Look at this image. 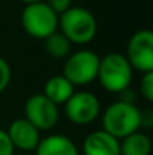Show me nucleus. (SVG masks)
<instances>
[{"label":"nucleus","instance_id":"9","mask_svg":"<svg viewBox=\"0 0 153 155\" xmlns=\"http://www.w3.org/2000/svg\"><path fill=\"white\" fill-rule=\"evenodd\" d=\"M8 137L14 146V149H20V151H35L41 136H39V130L35 128L26 117H18L15 119L9 128H8Z\"/></svg>","mask_w":153,"mask_h":155},{"label":"nucleus","instance_id":"5","mask_svg":"<svg viewBox=\"0 0 153 155\" xmlns=\"http://www.w3.org/2000/svg\"><path fill=\"white\" fill-rule=\"evenodd\" d=\"M99 56L92 50H78L71 53L63 65V77L72 86H86L96 80L99 68Z\"/></svg>","mask_w":153,"mask_h":155},{"label":"nucleus","instance_id":"20","mask_svg":"<svg viewBox=\"0 0 153 155\" xmlns=\"http://www.w3.org/2000/svg\"><path fill=\"white\" fill-rule=\"evenodd\" d=\"M119 95H120V101L135 104V94L131 91V87H126V89H125V91H122Z\"/></svg>","mask_w":153,"mask_h":155},{"label":"nucleus","instance_id":"16","mask_svg":"<svg viewBox=\"0 0 153 155\" xmlns=\"http://www.w3.org/2000/svg\"><path fill=\"white\" fill-rule=\"evenodd\" d=\"M11 78H12L11 66H9V63L0 56V94L9 86Z\"/></svg>","mask_w":153,"mask_h":155},{"label":"nucleus","instance_id":"18","mask_svg":"<svg viewBox=\"0 0 153 155\" xmlns=\"http://www.w3.org/2000/svg\"><path fill=\"white\" fill-rule=\"evenodd\" d=\"M14 146L8 137V133L0 128V155H14Z\"/></svg>","mask_w":153,"mask_h":155},{"label":"nucleus","instance_id":"4","mask_svg":"<svg viewBox=\"0 0 153 155\" xmlns=\"http://www.w3.org/2000/svg\"><path fill=\"white\" fill-rule=\"evenodd\" d=\"M21 24L27 35L45 39L59 29V15L45 2L26 5L21 14Z\"/></svg>","mask_w":153,"mask_h":155},{"label":"nucleus","instance_id":"10","mask_svg":"<svg viewBox=\"0 0 153 155\" xmlns=\"http://www.w3.org/2000/svg\"><path fill=\"white\" fill-rule=\"evenodd\" d=\"M84 155H120V140L104 130L92 131L83 143Z\"/></svg>","mask_w":153,"mask_h":155},{"label":"nucleus","instance_id":"6","mask_svg":"<svg viewBox=\"0 0 153 155\" xmlns=\"http://www.w3.org/2000/svg\"><path fill=\"white\" fill-rule=\"evenodd\" d=\"M24 117L39 131H50L59 122V105L44 94H35L29 97L24 104Z\"/></svg>","mask_w":153,"mask_h":155},{"label":"nucleus","instance_id":"1","mask_svg":"<svg viewBox=\"0 0 153 155\" xmlns=\"http://www.w3.org/2000/svg\"><path fill=\"white\" fill-rule=\"evenodd\" d=\"M59 32L71 44L84 45L95 39L98 32V21L95 15L81 6H71L59 15Z\"/></svg>","mask_w":153,"mask_h":155},{"label":"nucleus","instance_id":"15","mask_svg":"<svg viewBox=\"0 0 153 155\" xmlns=\"http://www.w3.org/2000/svg\"><path fill=\"white\" fill-rule=\"evenodd\" d=\"M140 92L146 101L149 103L153 101V71L143 74L140 81Z\"/></svg>","mask_w":153,"mask_h":155},{"label":"nucleus","instance_id":"7","mask_svg":"<svg viewBox=\"0 0 153 155\" xmlns=\"http://www.w3.org/2000/svg\"><path fill=\"white\" fill-rule=\"evenodd\" d=\"M129 65L132 69L140 72L153 71V32L149 29H143L135 32L126 45V54Z\"/></svg>","mask_w":153,"mask_h":155},{"label":"nucleus","instance_id":"19","mask_svg":"<svg viewBox=\"0 0 153 155\" xmlns=\"http://www.w3.org/2000/svg\"><path fill=\"white\" fill-rule=\"evenodd\" d=\"M153 125V111L150 108H144L140 113V128H152Z\"/></svg>","mask_w":153,"mask_h":155},{"label":"nucleus","instance_id":"8","mask_svg":"<svg viewBox=\"0 0 153 155\" xmlns=\"http://www.w3.org/2000/svg\"><path fill=\"white\" fill-rule=\"evenodd\" d=\"M101 113V103L98 97L89 91L74 92L65 103V114L75 125H89Z\"/></svg>","mask_w":153,"mask_h":155},{"label":"nucleus","instance_id":"3","mask_svg":"<svg viewBox=\"0 0 153 155\" xmlns=\"http://www.w3.org/2000/svg\"><path fill=\"white\" fill-rule=\"evenodd\" d=\"M132 74L134 69L129 65L125 54L108 53L99 59L96 80L107 92L120 94L122 91L131 86Z\"/></svg>","mask_w":153,"mask_h":155},{"label":"nucleus","instance_id":"13","mask_svg":"<svg viewBox=\"0 0 153 155\" xmlns=\"http://www.w3.org/2000/svg\"><path fill=\"white\" fill-rule=\"evenodd\" d=\"M152 140L140 130L120 140V155H150Z\"/></svg>","mask_w":153,"mask_h":155},{"label":"nucleus","instance_id":"2","mask_svg":"<svg viewBox=\"0 0 153 155\" xmlns=\"http://www.w3.org/2000/svg\"><path fill=\"white\" fill-rule=\"evenodd\" d=\"M140 113L141 110L135 104L119 100L104 110L102 130L117 140H122L140 130Z\"/></svg>","mask_w":153,"mask_h":155},{"label":"nucleus","instance_id":"12","mask_svg":"<svg viewBox=\"0 0 153 155\" xmlns=\"http://www.w3.org/2000/svg\"><path fill=\"white\" fill-rule=\"evenodd\" d=\"M74 89L75 87L68 78H65L63 75H54L45 81L42 94L56 105H60V104H65L72 97V94L75 92Z\"/></svg>","mask_w":153,"mask_h":155},{"label":"nucleus","instance_id":"17","mask_svg":"<svg viewBox=\"0 0 153 155\" xmlns=\"http://www.w3.org/2000/svg\"><path fill=\"white\" fill-rule=\"evenodd\" d=\"M44 2L50 6L57 15L63 14L65 11H68L72 6V0H44Z\"/></svg>","mask_w":153,"mask_h":155},{"label":"nucleus","instance_id":"21","mask_svg":"<svg viewBox=\"0 0 153 155\" xmlns=\"http://www.w3.org/2000/svg\"><path fill=\"white\" fill-rule=\"evenodd\" d=\"M24 5H32V3H38V2H44V0H20Z\"/></svg>","mask_w":153,"mask_h":155},{"label":"nucleus","instance_id":"14","mask_svg":"<svg viewBox=\"0 0 153 155\" xmlns=\"http://www.w3.org/2000/svg\"><path fill=\"white\" fill-rule=\"evenodd\" d=\"M45 41V51L54 59H65L71 54V42L65 38L63 33H60L59 30H56L54 33H51L48 38L44 39Z\"/></svg>","mask_w":153,"mask_h":155},{"label":"nucleus","instance_id":"11","mask_svg":"<svg viewBox=\"0 0 153 155\" xmlns=\"http://www.w3.org/2000/svg\"><path fill=\"white\" fill-rule=\"evenodd\" d=\"M36 155H80L75 143L63 134H51L39 140Z\"/></svg>","mask_w":153,"mask_h":155}]
</instances>
